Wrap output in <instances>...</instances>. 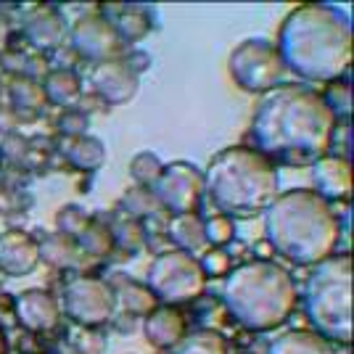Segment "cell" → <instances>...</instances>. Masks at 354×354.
<instances>
[{"mask_svg":"<svg viewBox=\"0 0 354 354\" xmlns=\"http://www.w3.org/2000/svg\"><path fill=\"white\" fill-rule=\"evenodd\" d=\"M336 122L339 119L328 109L323 93L286 82L259 95L249 130L257 151L272 164L312 167L328 156Z\"/></svg>","mask_w":354,"mask_h":354,"instance_id":"obj_1","label":"cell"},{"mask_svg":"<svg viewBox=\"0 0 354 354\" xmlns=\"http://www.w3.org/2000/svg\"><path fill=\"white\" fill-rule=\"evenodd\" d=\"M275 50L286 72L330 85L352 66V16L330 3H301L278 27Z\"/></svg>","mask_w":354,"mask_h":354,"instance_id":"obj_2","label":"cell"},{"mask_svg":"<svg viewBox=\"0 0 354 354\" xmlns=\"http://www.w3.org/2000/svg\"><path fill=\"white\" fill-rule=\"evenodd\" d=\"M265 238L275 254L296 267H315L333 257L341 222L312 188H291L265 209Z\"/></svg>","mask_w":354,"mask_h":354,"instance_id":"obj_3","label":"cell"},{"mask_svg":"<svg viewBox=\"0 0 354 354\" xmlns=\"http://www.w3.org/2000/svg\"><path fill=\"white\" fill-rule=\"evenodd\" d=\"M299 288L291 272L270 259L233 267L222 281V304L243 330L270 333L296 310Z\"/></svg>","mask_w":354,"mask_h":354,"instance_id":"obj_4","label":"cell"},{"mask_svg":"<svg viewBox=\"0 0 354 354\" xmlns=\"http://www.w3.org/2000/svg\"><path fill=\"white\" fill-rule=\"evenodd\" d=\"M204 175V193L225 217H254L278 198V169L249 146H227L212 156Z\"/></svg>","mask_w":354,"mask_h":354,"instance_id":"obj_5","label":"cell"},{"mask_svg":"<svg viewBox=\"0 0 354 354\" xmlns=\"http://www.w3.org/2000/svg\"><path fill=\"white\" fill-rule=\"evenodd\" d=\"M304 312L315 333L328 341H352V259L328 257L312 267L304 286Z\"/></svg>","mask_w":354,"mask_h":354,"instance_id":"obj_6","label":"cell"},{"mask_svg":"<svg viewBox=\"0 0 354 354\" xmlns=\"http://www.w3.org/2000/svg\"><path fill=\"white\" fill-rule=\"evenodd\" d=\"M146 288L153 294L156 301L175 307V304H188L204 294L207 278L196 257L175 249L153 257L146 272Z\"/></svg>","mask_w":354,"mask_h":354,"instance_id":"obj_7","label":"cell"},{"mask_svg":"<svg viewBox=\"0 0 354 354\" xmlns=\"http://www.w3.org/2000/svg\"><path fill=\"white\" fill-rule=\"evenodd\" d=\"M227 74L243 93L262 95L281 85L286 69L275 50V43H270L267 37H246L230 50Z\"/></svg>","mask_w":354,"mask_h":354,"instance_id":"obj_8","label":"cell"},{"mask_svg":"<svg viewBox=\"0 0 354 354\" xmlns=\"http://www.w3.org/2000/svg\"><path fill=\"white\" fill-rule=\"evenodd\" d=\"M61 310L72 323L82 328H98L117 312V294L111 283L95 275H77L61 291Z\"/></svg>","mask_w":354,"mask_h":354,"instance_id":"obj_9","label":"cell"},{"mask_svg":"<svg viewBox=\"0 0 354 354\" xmlns=\"http://www.w3.org/2000/svg\"><path fill=\"white\" fill-rule=\"evenodd\" d=\"M156 204L175 214H196L204 196V175L191 162L164 164L159 180L151 185Z\"/></svg>","mask_w":354,"mask_h":354,"instance_id":"obj_10","label":"cell"},{"mask_svg":"<svg viewBox=\"0 0 354 354\" xmlns=\"http://www.w3.org/2000/svg\"><path fill=\"white\" fill-rule=\"evenodd\" d=\"M69 37H72L74 53L95 64L117 59V53L122 50V40L101 14H82L72 24Z\"/></svg>","mask_w":354,"mask_h":354,"instance_id":"obj_11","label":"cell"},{"mask_svg":"<svg viewBox=\"0 0 354 354\" xmlns=\"http://www.w3.org/2000/svg\"><path fill=\"white\" fill-rule=\"evenodd\" d=\"M140 88V74H135L122 59L95 64L90 72V90L109 106L130 104Z\"/></svg>","mask_w":354,"mask_h":354,"instance_id":"obj_12","label":"cell"},{"mask_svg":"<svg viewBox=\"0 0 354 354\" xmlns=\"http://www.w3.org/2000/svg\"><path fill=\"white\" fill-rule=\"evenodd\" d=\"M14 315L19 325L30 333H48L61 320V307L45 288H27L16 296Z\"/></svg>","mask_w":354,"mask_h":354,"instance_id":"obj_13","label":"cell"},{"mask_svg":"<svg viewBox=\"0 0 354 354\" xmlns=\"http://www.w3.org/2000/svg\"><path fill=\"white\" fill-rule=\"evenodd\" d=\"M312 191L323 201H344L352 196V164L349 156H323L310 167Z\"/></svg>","mask_w":354,"mask_h":354,"instance_id":"obj_14","label":"cell"},{"mask_svg":"<svg viewBox=\"0 0 354 354\" xmlns=\"http://www.w3.org/2000/svg\"><path fill=\"white\" fill-rule=\"evenodd\" d=\"M40 265L37 241L24 230H6L0 233V272L6 275H30Z\"/></svg>","mask_w":354,"mask_h":354,"instance_id":"obj_15","label":"cell"},{"mask_svg":"<svg viewBox=\"0 0 354 354\" xmlns=\"http://www.w3.org/2000/svg\"><path fill=\"white\" fill-rule=\"evenodd\" d=\"M66 35H69V24H66L64 14L56 8H35L24 19V37L40 53L61 48Z\"/></svg>","mask_w":354,"mask_h":354,"instance_id":"obj_16","label":"cell"},{"mask_svg":"<svg viewBox=\"0 0 354 354\" xmlns=\"http://www.w3.org/2000/svg\"><path fill=\"white\" fill-rule=\"evenodd\" d=\"M185 333H188V325H185L183 312H177L175 307H167V304L153 307L143 320V336L159 352L175 349L177 344L185 339Z\"/></svg>","mask_w":354,"mask_h":354,"instance_id":"obj_17","label":"cell"},{"mask_svg":"<svg viewBox=\"0 0 354 354\" xmlns=\"http://www.w3.org/2000/svg\"><path fill=\"white\" fill-rule=\"evenodd\" d=\"M106 21L114 27L117 37L124 43H140L151 32V16H148L146 8L140 6H124V3H114V6H104L101 11Z\"/></svg>","mask_w":354,"mask_h":354,"instance_id":"obj_18","label":"cell"},{"mask_svg":"<svg viewBox=\"0 0 354 354\" xmlns=\"http://www.w3.org/2000/svg\"><path fill=\"white\" fill-rule=\"evenodd\" d=\"M6 95H8V104H11V111L16 117H35L45 109V93L43 85L37 80H30V77H19L14 74L6 85Z\"/></svg>","mask_w":354,"mask_h":354,"instance_id":"obj_19","label":"cell"},{"mask_svg":"<svg viewBox=\"0 0 354 354\" xmlns=\"http://www.w3.org/2000/svg\"><path fill=\"white\" fill-rule=\"evenodd\" d=\"M169 241L175 243L177 251H185V254H196V251H207V230H204V220L198 214H175L169 220Z\"/></svg>","mask_w":354,"mask_h":354,"instance_id":"obj_20","label":"cell"},{"mask_svg":"<svg viewBox=\"0 0 354 354\" xmlns=\"http://www.w3.org/2000/svg\"><path fill=\"white\" fill-rule=\"evenodd\" d=\"M267 354H336V349L315 330H288L267 346Z\"/></svg>","mask_w":354,"mask_h":354,"instance_id":"obj_21","label":"cell"},{"mask_svg":"<svg viewBox=\"0 0 354 354\" xmlns=\"http://www.w3.org/2000/svg\"><path fill=\"white\" fill-rule=\"evenodd\" d=\"M40 85H43L45 101L64 106V109L74 106L77 98L82 95V82H80L77 72H72V69H50Z\"/></svg>","mask_w":354,"mask_h":354,"instance_id":"obj_22","label":"cell"},{"mask_svg":"<svg viewBox=\"0 0 354 354\" xmlns=\"http://www.w3.org/2000/svg\"><path fill=\"white\" fill-rule=\"evenodd\" d=\"M37 249H40V262H45L53 270H66V267L80 265V259H82V251L77 246V241L69 236H61V233H50L43 241H37Z\"/></svg>","mask_w":354,"mask_h":354,"instance_id":"obj_23","label":"cell"},{"mask_svg":"<svg viewBox=\"0 0 354 354\" xmlns=\"http://www.w3.org/2000/svg\"><path fill=\"white\" fill-rule=\"evenodd\" d=\"M66 162L72 164L74 169L80 172H95L101 169L106 162V146L101 138L95 135H82V138H74L69 148H66Z\"/></svg>","mask_w":354,"mask_h":354,"instance_id":"obj_24","label":"cell"},{"mask_svg":"<svg viewBox=\"0 0 354 354\" xmlns=\"http://www.w3.org/2000/svg\"><path fill=\"white\" fill-rule=\"evenodd\" d=\"M117 286H111L114 294H117V304H122L135 317H146L148 312L156 307V299L146 288V283L127 281L124 275H117Z\"/></svg>","mask_w":354,"mask_h":354,"instance_id":"obj_25","label":"cell"},{"mask_svg":"<svg viewBox=\"0 0 354 354\" xmlns=\"http://www.w3.org/2000/svg\"><path fill=\"white\" fill-rule=\"evenodd\" d=\"M172 354H230V346L222 333L212 328H198L193 333H185V339L177 344Z\"/></svg>","mask_w":354,"mask_h":354,"instance_id":"obj_26","label":"cell"},{"mask_svg":"<svg viewBox=\"0 0 354 354\" xmlns=\"http://www.w3.org/2000/svg\"><path fill=\"white\" fill-rule=\"evenodd\" d=\"M77 246L85 257L93 259H106L111 251H114V238H111V227L101 220H90L88 227L80 233L77 238Z\"/></svg>","mask_w":354,"mask_h":354,"instance_id":"obj_27","label":"cell"},{"mask_svg":"<svg viewBox=\"0 0 354 354\" xmlns=\"http://www.w3.org/2000/svg\"><path fill=\"white\" fill-rule=\"evenodd\" d=\"M119 209L130 217V220H143L148 214H153L159 204H156V198H153V193L151 188H140V185H135L130 191H124V196L119 198Z\"/></svg>","mask_w":354,"mask_h":354,"instance_id":"obj_28","label":"cell"},{"mask_svg":"<svg viewBox=\"0 0 354 354\" xmlns=\"http://www.w3.org/2000/svg\"><path fill=\"white\" fill-rule=\"evenodd\" d=\"M162 169H164L162 159L153 151H140V153H135L133 162H130V177H133L140 188H151L159 180Z\"/></svg>","mask_w":354,"mask_h":354,"instance_id":"obj_29","label":"cell"},{"mask_svg":"<svg viewBox=\"0 0 354 354\" xmlns=\"http://www.w3.org/2000/svg\"><path fill=\"white\" fill-rule=\"evenodd\" d=\"M111 238H114V246H119L122 251H140L143 249V241H146V230L138 220H119L114 227H111Z\"/></svg>","mask_w":354,"mask_h":354,"instance_id":"obj_30","label":"cell"},{"mask_svg":"<svg viewBox=\"0 0 354 354\" xmlns=\"http://www.w3.org/2000/svg\"><path fill=\"white\" fill-rule=\"evenodd\" d=\"M88 222H90V214L80 207V204H66V207H61L59 214H56V233L69 236L77 241L80 233L88 227Z\"/></svg>","mask_w":354,"mask_h":354,"instance_id":"obj_31","label":"cell"},{"mask_svg":"<svg viewBox=\"0 0 354 354\" xmlns=\"http://www.w3.org/2000/svg\"><path fill=\"white\" fill-rule=\"evenodd\" d=\"M204 230H207V243L214 249H225L236 236V225L225 214H214V217L204 220Z\"/></svg>","mask_w":354,"mask_h":354,"instance_id":"obj_32","label":"cell"},{"mask_svg":"<svg viewBox=\"0 0 354 354\" xmlns=\"http://www.w3.org/2000/svg\"><path fill=\"white\" fill-rule=\"evenodd\" d=\"M233 262H230V254L225 249H214V246H209L204 254H201V259H198V267H201V272H204V278H225L230 270H233Z\"/></svg>","mask_w":354,"mask_h":354,"instance_id":"obj_33","label":"cell"},{"mask_svg":"<svg viewBox=\"0 0 354 354\" xmlns=\"http://www.w3.org/2000/svg\"><path fill=\"white\" fill-rule=\"evenodd\" d=\"M56 127H59L61 135H66V138H82V135H88V127H90V117L82 111V109H64L56 119Z\"/></svg>","mask_w":354,"mask_h":354,"instance_id":"obj_34","label":"cell"},{"mask_svg":"<svg viewBox=\"0 0 354 354\" xmlns=\"http://www.w3.org/2000/svg\"><path fill=\"white\" fill-rule=\"evenodd\" d=\"M323 98L325 104H328V109L336 114V119H339V114L349 117V111H352V90H349V82H341V80L330 82V88H328V93H325Z\"/></svg>","mask_w":354,"mask_h":354,"instance_id":"obj_35","label":"cell"},{"mask_svg":"<svg viewBox=\"0 0 354 354\" xmlns=\"http://www.w3.org/2000/svg\"><path fill=\"white\" fill-rule=\"evenodd\" d=\"M27 151H30V143L21 138L19 133H8L3 135V143H0V153L6 156V159H21V156H27Z\"/></svg>","mask_w":354,"mask_h":354,"instance_id":"obj_36","label":"cell"},{"mask_svg":"<svg viewBox=\"0 0 354 354\" xmlns=\"http://www.w3.org/2000/svg\"><path fill=\"white\" fill-rule=\"evenodd\" d=\"M0 133H16V114L11 109H0Z\"/></svg>","mask_w":354,"mask_h":354,"instance_id":"obj_37","label":"cell"},{"mask_svg":"<svg viewBox=\"0 0 354 354\" xmlns=\"http://www.w3.org/2000/svg\"><path fill=\"white\" fill-rule=\"evenodd\" d=\"M8 40H11V24H8V19H6V16L0 14V53H6Z\"/></svg>","mask_w":354,"mask_h":354,"instance_id":"obj_38","label":"cell"},{"mask_svg":"<svg viewBox=\"0 0 354 354\" xmlns=\"http://www.w3.org/2000/svg\"><path fill=\"white\" fill-rule=\"evenodd\" d=\"M0 354H8V344H6V333L0 328Z\"/></svg>","mask_w":354,"mask_h":354,"instance_id":"obj_39","label":"cell"},{"mask_svg":"<svg viewBox=\"0 0 354 354\" xmlns=\"http://www.w3.org/2000/svg\"><path fill=\"white\" fill-rule=\"evenodd\" d=\"M6 207H8V196H6V193H0V212H3Z\"/></svg>","mask_w":354,"mask_h":354,"instance_id":"obj_40","label":"cell"},{"mask_svg":"<svg viewBox=\"0 0 354 354\" xmlns=\"http://www.w3.org/2000/svg\"><path fill=\"white\" fill-rule=\"evenodd\" d=\"M3 98H6V85H3V80H0V106H3Z\"/></svg>","mask_w":354,"mask_h":354,"instance_id":"obj_41","label":"cell"}]
</instances>
